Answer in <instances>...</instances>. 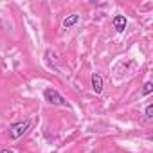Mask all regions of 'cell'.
Instances as JSON below:
<instances>
[{"label": "cell", "mask_w": 153, "mask_h": 153, "mask_svg": "<svg viewBox=\"0 0 153 153\" xmlns=\"http://www.w3.org/2000/svg\"><path fill=\"white\" fill-rule=\"evenodd\" d=\"M146 119H153V105L146 106Z\"/></svg>", "instance_id": "obj_7"}, {"label": "cell", "mask_w": 153, "mask_h": 153, "mask_svg": "<svg viewBox=\"0 0 153 153\" xmlns=\"http://www.w3.org/2000/svg\"><path fill=\"white\" fill-rule=\"evenodd\" d=\"M0 153H15V151L9 149V148H0Z\"/></svg>", "instance_id": "obj_8"}, {"label": "cell", "mask_w": 153, "mask_h": 153, "mask_svg": "<svg viewBox=\"0 0 153 153\" xmlns=\"http://www.w3.org/2000/svg\"><path fill=\"white\" fill-rule=\"evenodd\" d=\"M29 128H31V119H24V121L13 123V124L9 126V137H11L13 140H16V139H20V137H24Z\"/></svg>", "instance_id": "obj_1"}, {"label": "cell", "mask_w": 153, "mask_h": 153, "mask_svg": "<svg viewBox=\"0 0 153 153\" xmlns=\"http://www.w3.org/2000/svg\"><path fill=\"white\" fill-rule=\"evenodd\" d=\"M43 97H45L47 103H51V105H54V106H63V105H67L65 97H63L56 88H45V90H43Z\"/></svg>", "instance_id": "obj_2"}, {"label": "cell", "mask_w": 153, "mask_h": 153, "mask_svg": "<svg viewBox=\"0 0 153 153\" xmlns=\"http://www.w3.org/2000/svg\"><path fill=\"white\" fill-rule=\"evenodd\" d=\"M92 90L96 94H101L103 92V78H101V74H92Z\"/></svg>", "instance_id": "obj_4"}, {"label": "cell", "mask_w": 153, "mask_h": 153, "mask_svg": "<svg viewBox=\"0 0 153 153\" xmlns=\"http://www.w3.org/2000/svg\"><path fill=\"white\" fill-rule=\"evenodd\" d=\"M151 90H153V83L151 81H146L144 83V88H142V96H149Z\"/></svg>", "instance_id": "obj_6"}, {"label": "cell", "mask_w": 153, "mask_h": 153, "mask_svg": "<svg viewBox=\"0 0 153 153\" xmlns=\"http://www.w3.org/2000/svg\"><path fill=\"white\" fill-rule=\"evenodd\" d=\"M79 24V15H68V16H65L63 18V29H70V27H74V25H78Z\"/></svg>", "instance_id": "obj_5"}, {"label": "cell", "mask_w": 153, "mask_h": 153, "mask_svg": "<svg viewBox=\"0 0 153 153\" xmlns=\"http://www.w3.org/2000/svg\"><path fill=\"white\" fill-rule=\"evenodd\" d=\"M112 25H114V29H115L117 33H124V29H126V25H128V20H126L124 15H115L114 20H112Z\"/></svg>", "instance_id": "obj_3"}]
</instances>
